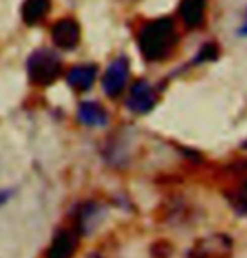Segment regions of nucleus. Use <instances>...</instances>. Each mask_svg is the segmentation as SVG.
Masks as SVG:
<instances>
[{
	"mask_svg": "<svg viewBox=\"0 0 247 258\" xmlns=\"http://www.w3.org/2000/svg\"><path fill=\"white\" fill-rule=\"evenodd\" d=\"M242 146H244V148H247V141H245V143L242 144Z\"/></svg>",
	"mask_w": 247,
	"mask_h": 258,
	"instance_id": "2eb2a0df",
	"label": "nucleus"
},
{
	"mask_svg": "<svg viewBox=\"0 0 247 258\" xmlns=\"http://www.w3.org/2000/svg\"><path fill=\"white\" fill-rule=\"evenodd\" d=\"M76 251V236L73 231L61 230L54 236L45 258H71Z\"/></svg>",
	"mask_w": 247,
	"mask_h": 258,
	"instance_id": "6e6552de",
	"label": "nucleus"
},
{
	"mask_svg": "<svg viewBox=\"0 0 247 258\" xmlns=\"http://www.w3.org/2000/svg\"><path fill=\"white\" fill-rule=\"evenodd\" d=\"M214 238H205L200 241L199 245H195L192 258H224L225 250H230V240L227 236L219 235V243L214 245Z\"/></svg>",
	"mask_w": 247,
	"mask_h": 258,
	"instance_id": "9d476101",
	"label": "nucleus"
},
{
	"mask_svg": "<svg viewBox=\"0 0 247 258\" xmlns=\"http://www.w3.org/2000/svg\"><path fill=\"white\" fill-rule=\"evenodd\" d=\"M51 10V0H25L22 5V19L27 25L42 22Z\"/></svg>",
	"mask_w": 247,
	"mask_h": 258,
	"instance_id": "9b49d317",
	"label": "nucleus"
},
{
	"mask_svg": "<svg viewBox=\"0 0 247 258\" xmlns=\"http://www.w3.org/2000/svg\"><path fill=\"white\" fill-rule=\"evenodd\" d=\"M53 42L63 50H71L79 44L81 40V29L79 24L74 19H61L54 24L53 30Z\"/></svg>",
	"mask_w": 247,
	"mask_h": 258,
	"instance_id": "39448f33",
	"label": "nucleus"
},
{
	"mask_svg": "<svg viewBox=\"0 0 247 258\" xmlns=\"http://www.w3.org/2000/svg\"><path fill=\"white\" fill-rule=\"evenodd\" d=\"M239 35H240V37H247V19H245L242 27L239 29Z\"/></svg>",
	"mask_w": 247,
	"mask_h": 258,
	"instance_id": "ddd939ff",
	"label": "nucleus"
},
{
	"mask_svg": "<svg viewBox=\"0 0 247 258\" xmlns=\"http://www.w3.org/2000/svg\"><path fill=\"white\" fill-rule=\"evenodd\" d=\"M78 119L89 127H103L108 124V114L105 107L94 101L81 102L78 107Z\"/></svg>",
	"mask_w": 247,
	"mask_h": 258,
	"instance_id": "0eeeda50",
	"label": "nucleus"
},
{
	"mask_svg": "<svg viewBox=\"0 0 247 258\" xmlns=\"http://www.w3.org/2000/svg\"><path fill=\"white\" fill-rule=\"evenodd\" d=\"M157 104V94L153 86L145 79H138L131 86L126 97V107L135 114H146Z\"/></svg>",
	"mask_w": 247,
	"mask_h": 258,
	"instance_id": "7ed1b4c3",
	"label": "nucleus"
},
{
	"mask_svg": "<svg viewBox=\"0 0 247 258\" xmlns=\"http://www.w3.org/2000/svg\"><path fill=\"white\" fill-rule=\"evenodd\" d=\"M177 30L172 19L162 17L145 24L138 34V47L148 62L167 59L177 45Z\"/></svg>",
	"mask_w": 247,
	"mask_h": 258,
	"instance_id": "f257e3e1",
	"label": "nucleus"
},
{
	"mask_svg": "<svg viewBox=\"0 0 247 258\" xmlns=\"http://www.w3.org/2000/svg\"><path fill=\"white\" fill-rule=\"evenodd\" d=\"M219 57V47L215 44H205L202 49L199 50V54L195 55V59L192 60L193 64H202V62H210Z\"/></svg>",
	"mask_w": 247,
	"mask_h": 258,
	"instance_id": "f8f14e48",
	"label": "nucleus"
},
{
	"mask_svg": "<svg viewBox=\"0 0 247 258\" xmlns=\"http://www.w3.org/2000/svg\"><path fill=\"white\" fill-rule=\"evenodd\" d=\"M96 74H97V67L92 64H81V66H74L73 69L68 72L66 76V81L68 84L73 87L74 91H87L91 89V86L94 84L96 81Z\"/></svg>",
	"mask_w": 247,
	"mask_h": 258,
	"instance_id": "423d86ee",
	"label": "nucleus"
},
{
	"mask_svg": "<svg viewBox=\"0 0 247 258\" xmlns=\"http://www.w3.org/2000/svg\"><path fill=\"white\" fill-rule=\"evenodd\" d=\"M61 72H63V64L51 50H37L27 60V74L30 81L37 86H51L59 79Z\"/></svg>",
	"mask_w": 247,
	"mask_h": 258,
	"instance_id": "f03ea898",
	"label": "nucleus"
},
{
	"mask_svg": "<svg viewBox=\"0 0 247 258\" xmlns=\"http://www.w3.org/2000/svg\"><path fill=\"white\" fill-rule=\"evenodd\" d=\"M128 74H130V66L126 57H118L108 66V69L103 76V91L106 96L116 97L120 96L126 86Z\"/></svg>",
	"mask_w": 247,
	"mask_h": 258,
	"instance_id": "20e7f679",
	"label": "nucleus"
},
{
	"mask_svg": "<svg viewBox=\"0 0 247 258\" xmlns=\"http://www.w3.org/2000/svg\"><path fill=\"white\" fill-rule=\"evenodd\" d=\"M244 191L247 193V181H245V184H244Z\"/></svg>",
	"mask_w": 247,
	"mask_h": 258,
	"instance_id": "4468645a",
	"label": "nucleus"
},
{
	"mask_svg": "<svg viewBox=\"0 0 247 258\" xmlns=\"http://www.w3.org/2000/svg\"><path fill=\"white\" fill-rule=\"evenodd\" d=\"M207 0H182L180 2V17L188 29L199 27L204 22Z\"/></svg>",
	"mask_w": 247,
	"mask_h": 258,
	"instance_id": "1a4fd4ad",
	"label": "nucleus"
}]
</instances>
